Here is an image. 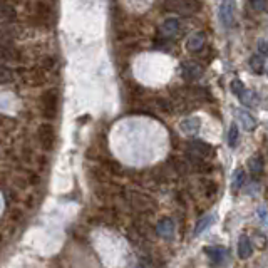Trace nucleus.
<instances>
[{"mask_svg": "<svg viewBox=\"0 0 268 268\" xmlns=\"http://www.w3.org/2000/svg\"><path fill=\"white\" fill-rule=\"evenodd\" d=\"M39 141L42 144V148L44 149H52L56 144V129L54 126L45 123V124H40L39 128Z\"/></svg>", "mask_w": 268, "mask_h": 268, "instance_id": "39448f33", "label": "nucleus"}, {"mask_svg": "<svg viewBox=\"0 0 268 268\" xmlns=\"http://www.w3.org/2000/svg\"><path fill=\"white\" fill-rule=\"evenodd\" d=\"M243 89H245V84L238 81V79H235V81L230 82V91L233 92L235 96H240V94L243 92Z\"/></svg>", "mask_w": 268, "mask_h": 268, "instance_id": "393cba45", "label": "nucleus"}, {"mask_svg": "<svg viewBox=\"0 0 268 268\" xmlns=\"http://www.w3.org/2000/svg\"><path fill=\"white\" fill-rule=\"evenodd\" d=\"M238 138H240L238 126L233 123L228 129V146L230 148H236V144H238Z\"/></svg>", "mask_w": 268, "mask_h": 268, "instance_id": "4be33fe9", "label": "nucleus"}, {"mask_svg": "<svg viewBox=\"0 0 268 268\" xmlns=\"http://www.w3.org/2000/svg\"><path fill=\"white\" fill-rule=\"evenodd\" d=\"M203 251L211 258L213 265H222L225 255H227V250H225L223 246H206Z\"/></svg>", "mask_w": 268, "mask_h": 268, "instance_id": "9b49d317", "label": "nucleus"}, {"mask_svg": "<svg viewBox=\"0 0 268 268\" xmlns=\"http://www.w3.org/2000/svg\"><path fill=\"white\" fill-rule=\"evenodd\" d=\"M25 82H29L30 86H40V84H44L45 82V79H44V69H34V71H30V74L29 77L25 79Z\"/></svg>", "mask_w": 268, "mask_h": 268, "instance_id": "aec40b11", "label": "nucleus"}, {"mask_svg": "<svg viewBox=\"0 0 268 268\" xmlns=\"http://www.w3.org/2000/svg\"><path fill=\"white\" fill-rule=\"evenodd\" d=\"M181 22L175 17H170V19H165V22L159 25V32L165 35L168 39H173L176 37L178 34L181 32Z\"/></svg>", "mask_w": 268, "mask_h": 268, "instance_id": "0eeeda50", "label": "nucleus"}, {"mask_svg": "<svg viewBox=\"0 0 268 268\" xmlns=\"http://www.w3.org/2000/svg\"><path fill=\"white\" fill-rule=\"evenodd\" d=\"M181 72H183V77H186L188 81H198V79L203 77L204 69L198 64V62L186 61V62H183Z\"/></svg>", "mask_w": 268, "mask_h": 268, "instance_id": "423d86ee", "label": "nucleus"}, {"mask_svg": "<svg viewBox=\"0 0 268 268\" xmlns=\"http://www.w3.org/2000/svg\"><path fill=\"white\" fill-rule=\"evenodd\" d=\"M248 168H250V173L253 178H260L261 173L265 170V161H263V156L261 154H255L250 157L248 161Z\"/></svg>", "mask_w": 268, "mask_h": 268, "instance_id": "9d476101", "label": "nucleus"}, {"mask_svg": "<svg viewBox=\"0 0 268 268\" xmlns=\"http://www.w3.org/2000/svg\"><path fill=\"white\" fill-rule=\"evenodd\" d=\"M256 215H258V220H260V222L263 223L265 227H268V208L261 204V206L258 208V211H256Z\"/></svg>", "mask_w": 268, "mask_h": 268, "instance_id": "c85d7f7f", "label": "nucleus"}, {"mask_svg": "<svg viewBox=\"0 0 268 268\" xmlns=\"http://www.w3.org/2000/svg\"><path fill=\"white\" fill-rule=\"evenodd\" d=\"M173 106H175V104H171L170 101H166V99H163V97L157 99V108H159L161 111L170 114V113H173Z\"/></svg>", "mask_w": 268, "mask_h": 268, "instance_id": "cd10ccee", "label": "nucleus"}, {"mask_svg": "<svg viewBox=\"0 0 268 268\" xmlns=\"http://www.w3.org/2000/svg\"><path fill=\"white\" fill-rule=\"evenodd\" d=\"M188 153L198 156V157H203V159H208V157H211L215 154V149L211 144L206 143V141L194 139L188 144Z\"/></svg>", "mask_w": 268, "mask_h": 268, "instance_id": "20e7f679", "label": "nucleus"}, {"mask_svg": "<svg viewBox=\"0 0 268 268\" xmlns=\"http://www.w3.org/2000/svg\"><path fill=\"white\" fill-rule=\"evenodd\" d=\"M256 50H258V54L261 56V57H266L268 56V42L266 40H258L256 42Z\"/></svg>", "mask_w": 268, "mask_h": 268, "instance_id": "c756f323", "label": "nucleus"}, {"mask_svg": "<svg viewBox=\"0 0 268 268\" xmlns=\"http://www.w3.org/2000/svg\"><path fill=\"white\" fill-rule=\"evenodd\" d=\"M240 101L245 104V106H248V108H253V106H256L258 104V99H256V96H255V92L253 91H250V89H243V92L240 94Z\"/></svg>", "mask_w": 268, "mask_h": 268, "instance_id": "a211bd4d", "label": "nucleus"}, {"mask_svg": "<svg viewBox=\"0 0 268 268\" xmlns=\"http://www.w3.org/2000/svg\"><path fill=\"white\" fill-rule=\"evenodd\" d=\"M248 64H250V69L255 72V74H261V72L265 71V61H263V57H261L260 54H253L250 57V61H248Z\"/></svg>", "mask_w": 268, "mask_h": 268, "instance_id": "dca6fc26", "label": "nucleus"}, {"mask_svg": "<svg viewBox=\"0 0 268 268\" xmlns=\"http://www.w3.org/2000/svg\"><path fill=\"white\" fill-rule=\"evenodd\" d=\"M59 92H57V89H47L44 91V94L40 96V111L42 116H44L45 119H56L57 118V113H59Z\"/></svg>", "mask_w": 268, "mask_h": 268, "instance_id": "f03ea898", "label": "nucleus"}, {"mask_svg": "<svg viewBox=\"0 0 268 268\" xmlns=\"http://www.w3.org/2000/svg\"><path fill=\"white\" fill-rule=\"evenodd\" d=\"M220 20L223 22L225 27H231V24H233V2L231 0H227V2L222 4V7H220Z\"/></svg>", "mask_w": 268, "mask_h": 268, "instance_id": "1a4fd4ad", "label": "nucleus"}, {"mask_svg": "<svg viewBox=\"0 0 268 268\" xmlns=\"http://www.w3.org/2000/svg\"><path fill=\"white\" fill-rule=\"evenodd\" d=\"M251 253H253V246H251V241L248 236H240L238 240V256L241 260L250 258Z\"/></svg>", "mask_w": 268, "mask_h": 268, "instance_id": "ddd939ff", "label": "nucleus"}, {"mask_svg": "<svg viewBox=\"0 0 268 268\" xmlns=\"http://www.w3.org/2000/svg\"><path fill=\"white\" fill-rule=\"evenodd\" d=\"M0 19H4V20L15 19V9L12 5H9L5 0H0Z\"/></svg>", "mask_w": 268, "mask_h": 268, "instance_id": "412c9836", "label": "nucleus"}, {"mask_svg": "<svg viewBox=\"0 0 268 268\" xmlns=\"http://www.w3.org/2000/svg\"><path fill=\"white\" fill-rule=\"evenodd\" d=\"M161 7L166 12H175L178 15H191L201 12L203 4L199 0H163Z\"/></svg>", "mask_w": 268, "mask_h": 268, "instance_id": "f257e3e1", "label": "nucleus"}, {"mask_svg": "<svg viewBox=\"0 0 268 268\" xmlns=\"http://www.w3.org/2000/svg\"><path fill=\"white\" fill-rule=\"evenodd\" d=\"M32 20L35 22V25L49 27L50 22H52V7H50V4H47L45 0H37V2L34 4Z\"/></svg>", "mask_w": 268, "mask_h": 268, "instance_id": "7ed1b4c3", "label": "nucleus"}, {"mask_svg": "<svg viewBox=\"0 0 268 268\" xmlns=\"http://www.w3.org/2000/svg\"><path fill=\"white\" fill-rule=\"evenodd\" d=\"M156 233L163 236V238H171L173 233H175V223H173L171 218H163L156 227Z\"/></svg>", "mask_w": 268, "mask_h": 268, "instance_id": "f8f14e48", "label": "nucleus"}, {"mask_svg": "<svg viewBox=\"0 0 268 268\" xmlns=\"http://www.w3.org/2000/svg\"><path fill=\"white\" fill-rule=\"evenodd\" d=\"M14 77V72L9 69V67L5 66H0V84H5V82H10Z\"/></svg>", "mask_w": 268, "mask_h": 268, "instance_id": "5701e85b", "label": "nucleus"}, {"mask_svg": "<svg viewBox=\"0 0 268 268\" xmlns=\"http://www.w3.org/2000/svg\"><path fill=\"white\" fill-rule=\"evenodd\" d=\"M245 180H246V175L245 171L238 168L235 173H233V178H231V188H233V191H238L241 186L245 185Z\"/></svg>", "mask_w": 268, "mask_h": 268, "instance_id": "6ab92c4d", "label": "nucleus"}, {"mask_svg": "<svg viewBox=\"0 0 268 268\" xmlns=\"http://www.w3.org/2000/svg\"><path fill=\"white\" fill-rule=\"evenodd\" d=\"M236 116H238V118H240L241 124L245 126V129H246V131L255 129L256 121H255V118H253V116H251L248 111H245V109H238V111H236Z\"/></svg>", "mask_w": 268, "mask_h": 268, "instance_id": "2eb2a0df", "label": "nucleus"}, {"mask_svg": "<svg viewBox=\"0 0 268 268\" xmlns=\"http://www.w3.org/2000/svg\"><path fill=\"white\" fill-rule=\"evenodd\" d=\"M213 222H215V217H213V215H206V217H203V218L196 223V227H194V236H198V235H201L203 231H206V230L213 225Z\"/></svg>", "mask_w": 268, "mask_h": 268, "instance_id": "f3484780", "label": "nucleus"}, {"mask_svg": "<svg viewBox=\"0 0 268 268\" xmlns=\"http://www.w3.org/2000/svg\"><path fill=\"white\" fill-rule=\"evenodd\" d=\"M248 4H250L251 9L256 10V12H265L268 0H248Z\"/></svg>", "mask_w": 268, "mask_h": 268, "instance_id": "b1692460", "label": "nucleus"}, {"mask_svg": "<svg viewBox=\"0 0 268 268\" xmlns=\"http://www.w3.org/2000/svg\"><path fill=\"white\" fill-rule=\"evenodd\" d=\"M199 128H201V119L196 118V116H191V118H185L180 123V129H181V133L183 134H186V136H193V134H196Z\"/></svg>", "mask_w": 268, "mask_h": 268, "instance_id": "6e6552de", "label": "nucleus"}, {"mask_svg": "<svg viewBox=\"0 0 268 268\" xmlns=\"http://www.w3.org/2000/svg\"><path fill=\"white\" fill-rule=\"evenodd\" d=\"M203 45H204V34L203 32H196L186 42V49L190 52H198Z\"/></svg>", "mask_w": 268, "mask_h": 268, "instance_id": "4468645a", "label": "nucleus"}, {"mask_svg": "<svg viewBox=\"0 0 268 268\" xmlns=\"http://www.w3.org/2000/svg\"><path fill=\"white\" fill-rule=\"evenodd\" d=\"M204 185H206L204 186V194H206L208 198H213L218 191V185L215 181H206Z\"/></svg>", "mask_w": 268, "mask_h": 268, "instance_id": "a878e982", "label": "nucleus"}, {"mask_svg": "<svg viewBox=\"0 0 268 268\" xmlns=\"http://www.w3.org/2000/svg\"><path fill=\"white\" fill-rule=\"evenodd\" d=\"M54 66H56V59H54V57H50V56H47V57H44V59L40 61V69H44V71L54 69Z\"/></svg>", "mask_w": 268, "mask_h": 268, "instance_id": "bb28decb", "label": "nucleus"}]
</instances>
